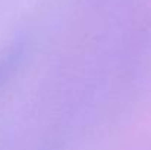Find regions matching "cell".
Listing matches in <instances>:
<instances>
[{
  "mask_svg": "<svg viewBox=\"0 0 151 150\" xmlns=\"http://www.w3.org/2000/svg\"><path fill=\"white\" fill-rule=\"evenodd\" d=\"M22 54L24 49L18 44L0 53V91L4 88V86L10 81L13 72L18 69L22 60Z\"/></svg>",
  "mask_w": 151,
  "mask_h": 150,
  "instance_id": "cell-1",
  "label": "cell"
}]
</instances>
